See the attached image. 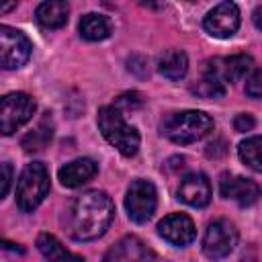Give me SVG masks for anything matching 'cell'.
I'll return each mask as SVG.
<instances>
[{"label":"cell","instance_id":"277c9868","mask_svg":"<svg viewBox=\"0 0 262 262\" xmlns=\"http://www.w3.org/2000/svg\"><path fill=\"white\" fill-rule=\"evenodd\" d=\"M49 192V172L41 162H31L23 168L16 182V207L23 213L35 211Z\"/></svg>","mask_w":262,"mask_h":262},{"label":"cell","instance_id":"8992f818","mask_svg":"<svg viewBox=\"0 0 262 262\" xmlns=\"http://www.w3.org/2000/svg\"><path fill=\"white\" fill-rule=\"evenodd\" d=\"M158 207V192L149 180L137 178L129 184L125 196V209L133 223H147Z\"/></svg>","mask_w":262,"mask_h":262},{"label":"cell","instance_id":"30bf717a","mask_svg":"<svg viewBox=\"0 0 262 262\" xmlns=\"http://www.w3.org/2000/svg\"><path fill=\"white\" fill-rule=\"evenodd\" d=\"M158 233L170 242L172 246H178V248H184L188 246L194 237H196V229H194V223L188 215L184 213H172V215H166L160 223H158Z\"/></svg>","mask_w":262,"mask_h":262},{"label":"cell","instance_id":"7a4b0ae2","mask_svg":"<svg viewBox=\"0 0 262 262\" xmlns=\"http://www.w3.org/2000/svg\"><path fill=\"white\" fill-rule=\"evenodd\" d=\"M213 119L203 111H180L170 113L160 123V133L174 143L186 145L203 139L213 131Z\"/></svg>","mask_w":262,"mask_h":262},{"label":"cell","instance_id":"7402d4cb","mask_svg":"<svg viewBox=\"0 0 262 262\" xmlns=\"http://www.w3.org/2000/svg\"><path fill=\"white\" fill-rule=\"evenodd\" d=\"M237 154H239V160L248 168L262 172V135H254V137L244 139L237 145Z\"/></svg>","mask_w":262,"mask_h":262},{"label":"cell","instance_id":"f1b7e54d","mask_svg":"<svg viewBox=\"0 0 262 262\" xmlns=\"http://www.w3.org/2000/svg\"><path fill=\"white\" fill-rule=\"evenodd\" d=\"M16 6V2H12V4H4V6H0V12H8L10 8H14Z\"/></svg>","mask_w":262,"mask_h":262},{"label":"cell","instance_id":"5bb4252c","mask_svg":"<svg viewBox=\"0 0 262 262\" xmlns=\"http://www.w3.org/2000/svg\"><path fill=\"white\" fill-rule=\"evenodd\" d=\"M225 80L221 72V59H209L203 66L201 80L192 86V92L201 98H221L225 94Z\"/></svg>","mask_w":262,"mask_h":262},{"label":"cell","instance_id":"3957f363","mask_svg":"<svg viewBox=\"0 0 262 262\" xmlns=\"http://www.w3.org/2000/svg\"><path fill=\"white\" fill-rule=\"evenodd\" d=\"M98 129L102 137L123 156L131 158L139 149V133L133 125H129L123 119V113L117 111L115 106H102L96 117Z\"/></svg>","mask_w":262,"mask_h":262},{"label":"cell","instance_id":"4fadbf2b","mask_svg":"<svg viewBox=\"0 0 262 262\" xmlns=\"http://www.w3.org/2000/svg\"><path fill=\"white\" fill-rule=\"evenodd\" d=\"M211 182L203 172H190L180 180L178 199L190 207H205L211 201Z\"/></svg>","mask_w":262,"mask_h":262},{"label":"cell","instance_id":"ba28073f","mask_svg":"<svg viewBox=\"0 0 262 262\" xmlns=\"http://www.w3.org/2000/svg\"><path fill=\"white\" fill-rule=\"evenodd\" d=\"M237 244V229L227 219H215L209 223L203 237V252L211 260H221L233 252Z\"/></svg>","mask_w":262,"mask_h":262},{"label":"cell","instance_id":"9a60e30c","mask_svg":"<svg viewBox=\"0 0 262 262\" xmlns=\"http://www.w3.org/2000/svg\"><path fill=\"white\" fill-rule=\"evenodd\" d=\"M96 172H98V166L94 160L78 158V160H72L66 166H61L57 172V178L66 188H78V186L90 182L96 176Z\"/></svg>","mask_w":262,"mask_h":262},{"label":"cell","instance_id":"7c38bea8","mask_svg":"<svg viewBox=\"0 0 262 262\" xmlns=\"http://www.w3.org/2000/svg\"><path fill=\"white\" fill-rule=\"evenodd\" d=\"M154 254L151 250L137 237V235H125L115 246H111L102 258V262H151Z\"/></svg>","mask_w":262,"mask_h":262},{"label":"cell","instance_id":"d4e9b609","mask_svg":"<svg viewBox=\"0 0 262 262\" xmlns=\"http://www.w3.org/2000/svg\"><path fill=\"white\" fill-rule=\"evenodd\" d=\"M127 70L129 72H133L135 76H139V78H145L147 76V59L143 57V55H131L129 59H127Z\"/></svg>","mask_w":262,"mask_h":262},{"label":"cell","instance_id":"ac0fdd59","mask_svg":"<svg viewBox=\"0 0 262 262\" xmlns=\"http://www.w3.org/2000/svg\"><path fill=\"white\" fill-rule=\"evenodd\" d=\"M37 248L43 254V258L47 262H84L82 256L70 252L55 235L51 233H39L37 237Z\"/></svg>","mask_w":262,"mask_h":262},{"label":"cell","instance_id":"ffe728a7","mask_svg":"<svg viewBox=\"0 0 262 262\" xmlns=\"http://www.w3.org/2000/svg\"><path fill=\"white\" fill-rule=\"evenodd\" d=\"M51 137H53V123H51L49 113H45V117L39 121V125H37L31 133H27V135L23 137L20 145H23V149H25L27 154L41 151V149H45V145L51 141Z\"/></svg>","mask_w":262,"mask_h":262},{"label":"cell","instance_id":"d6986e66","mask_svg":"<svg viewBox=\"0 0 262 262\" xmlns=\"http://www.w3.org/2000/svg\"><path fill=\"white\" fill-rule=\"evenodd\" d=\"M78 31H80V37L86 41H102L111 35V25H108L106 16L96 14V12H88L80 18Z\"/></svg>","mask_w":262,"mask_h":262},{"label":"cell","instance_id":"603a6c76","mask_svg":"<svg viewBox=\"0 0 262 262\" xmlns=\"http://www.w3.org/2000/svg\"><path fill=\"white\" fill-rule=\"evenodd\" d=\"M141 104H143V98L139 92H125L115 100L113 106L117 111H137V108H141Z\"/></svg>","mask_w":262,"mask_h":262},{"label":"cell","instance_id":"e0dca14e","mask_svg":"<svg viewBox=\"0 0 262 262\" xmlns=\"http://www.w3.org/2000/svg\"><path fill=\"white\" fill-rule=\"evenodd\" d=\"M158 72L168 80H182L188 72V57L182 49H166L158 57Z\"/></svg>","mask_w":262,"mask_h":262},{"label":"cell","instance_id":"cb8c5ba5","mask_svg":"<svg viewBox=\"0 0 262 262\" xmlns=\"http://www.w3.org/2000/svg\"><path fill=\"white\" fill-rule=\"evenodd\" d=\"M246 94L250 98H256V100H262V70L252 74L246 82Z\"/></svg>","mask_w":262,"mask_h":262},{"label":"cell","instance_id":"52a82bcc","mask_svg":"<svg viewBox=\"0 0 262 262\" xmlns=\"http://www.w3.org/2000/svg\"><path fill=\"white\" fill-rule=\"evenodd\" d=\"M31 51L33 45L23 31L12 29L8 25L0 27V66L4 70L23 68L29 61Z\"/></svg>","mask_w":262,"mask_h":262},{"label":"cell","instance_id":"83f0119b","mask_svg":"<svg viewBox=\"0 0 262 262\" xmlns=\"http://www.w3.org/2000/svg\"><path fill=\"white\" fill-rule=\"evenodd\" d=\"M252 20H254V25L262 31V4H260V6H256V10L252 12Z\"/></svg>","mask_w":262,"mask_h":262},{"label":"cell","instance_id":"44dd1931","mask_svg":"<svg viewBox=\"0 0 262 262\" xmlns=\"http://www.w3.org/2000/svg\"><path fill=\"white\" fill-rule=\"evenodd\" d=\"M252 57L246 53H237V55H229L225 59H221V72H223V80L225 82H237L242 80L250 70H252Z\"/></svg>","mask_w":262,"mask_h":262},{"label":"cell","instance_id":"6da1fadb","mask_svg":"<svg viewBox=\"0 0 262 262\" xmlns=\"http://www.w3.org/2000/svg\"><path fill=\"white\" fill-rule=\"evenodd\" d=\"M115 217V205L102 190H88L76 196L68 209V231L76 242L100 237Z\"/></svg>","mask_w":262,"mask_h":262},{"label":"cell","instance_id":"5b68a950","mask_svg":"<svg viewBox=\"0 0 262 262\" xmlns=\"http://www.w3.org/2000/svg\"><path fill=\"white\" fill-rule=\"evenodd\" d=\"M35 100L27 92H10L0 102V129L2 135H12L18 127L29 123L35 115Z\"/></svg>","mask_w":262,"mask_h":262},{"label":"cell","instance_id":"8fae6325","mask_svg":"<svg viewBox=\"0 0 262 262\" xmlns=\"http://www.w3.org/2000/svg\"><path fill=\"white\" fill-rule=\"evenodd\" d=\"M219 190H221V196L235 201L239 207H250L260 196L258 184L254 180L237 176V174H223L219 180Z\"/></svg>","mask_w":262,"mask_h":262},{"label":"cell","instance_id":"4316f807","mask_svg":"<svg viewBox=\"0 0 262 262\" xmlns=\"http://www.w3.org/2000/svg\"><path fill=\"white\" fill-rule=\"evenodd\" d=\"M10 182H12V166H10V162H2V186H0V196L2 199L8 194Z\"/></svg>","mask_w":262,"mask_h":262},{"label":"cell","instance_id":"9c48e42d","mask_svg":"<svg viewBox=\"0 0 262 262\" xmlns=\"http://www.w3.org/2000/svg\"><path fill=\"white\" fill-rule=\"evenodd\" d=\"M203 27L211 37L229 39L239 27V8L233 2H221L207 12Z\"/></svg>","mask_w":262,"mask_h":262},{"label":"cell","instance_id":"484cf974","mask_svg":"<svg viewBox=\"0 0 262 262\" xmlns=\"http://www.w3.org/2000/svg\"><path fill=\"white\" fill-rule=\"evenodd\" d=\"M254 125H256V119H254L250 113H239V115H235V119H233V129H235L237 133L252 131Z\"/></svg>","mask_w":262,"mask_h":262},{"label":"cell","instance_id":"2e32d148","mask_svg":"<svg viewBox=\"0 0 262 262\" xmlns=\"http://www.w3.org/2000/svg\"><path fill=\"white\" fill-rule=\"evenodd\" d=\"M68 14H70V6L63 0H47L41 2L35 10V18L41 27L45 29H59L68 23Z\"/></svg>","mask_w":262,"mask_h":262}]
</instances>
